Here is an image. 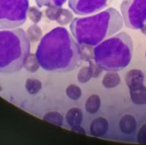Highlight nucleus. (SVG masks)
I'll list each match as a JSON object with an SVG mask.
<instances>
[{
  "label": "nucleus",
  "instance_id": "1",
  "mask_svg": "<svg viewBox=\"0 0 146 145\" xmlns=\"http://www.w3.org/2000/svg\"><path fill=\"white\" fill-rule=\"evenodd\" d=\"M78 44L65 28H54L42 37L36 49L40 67L47 72H72L81 59Z\"/></svg>",
  "mask_w": 146,
  "mask_h": 145
},
{
  "label": "nucleus",
  "instance_id": "2",
  "mask_svg": "<svg viewBox=\"0 0 146 145\" xmlns=\"http://www.w3.org/2000/svg\"><path fill=\"white\" fill-rule=\"evenodd\" d=\"M123 19L115 8H108L97 15L73 19L70 29L81 46H94L122 29Z\"/></svg>",
  "mask_w": 146,
  "mask_h": 145
},
{
  "label": "nucleus",
  "instance_id": "3",
  "mask_svg": "<svg viewBox=\"0 0 146 145\" xmlns=\"http://www.w3.org/2000/svg\"><path fill=\"white\" fill-rule=\"evenodd\" d=\"M30 55V40L22 28L0 30V72L13 73Z\"/></svg>",
  "mask_w": 146,
  "mask_h": 145
},
{
  "label": "nucleus",
  "instance_id": "4",
  "mask_svg": "<svg viewBox=\"0 0 146 145\" xmlns=\"http://www.w3.org/2000/svg\"><path fill=\"white\" fill-rule=\"evenodd\" d=\"M132 41L126 32H120L94 48L95 62L106 72H119L127 68L132 58Z\"/></svg>",
  "mask_w": 146,
  "mask_h": 145
},
{
  "label": "nucleus",
  "instance_id": "5",
  "mask_svg": "<svg viewBox=\"0 0 146 145\" xmlns=\"http://www.w3.org/2000/svg\"><path fill=\"white\" fill-rule=\"evenodd\" d=\"M29 0H0V29L20 27L26 21Z\"/></svg>",
  "mask_w": 146,
  "mask_h": 145
},
{
  "label": "nucleus",
  "instance_id": "6",
  "mask_svg": "<svg viewBox=\"0 0 146 145\" xmlns=\"http://www.w3.org/2000/svg\"><path fill=\"white\" fill-rule=\"evenodd\" d=\"M121 12L127 28L140 29L146 35V0H125Z\"/></svg>",
  "mask_w": 146,
  "mask_h": 145
},
{
  "label": "nucleus",
  "instance_id": "7",
  "mask_svg": "<svg viewBox=\"0 0 146 145\" xmlns=\"http://www.w3.org/2000/svg\"><path fill=\"white\" fill-rule=\"evenodd\" d=\"M111 0H68L69 7L80 16L89 15L103 10Z\"/></svg>",
  "mask_w": 146,
  "mask_h": 145
},
{
  "label": "nucleus",
  "instance_id": "8",
  "mask_svg": "<svg viewBox=\"0 0 146 145\" xmlns=\"http://www.w3.org/2000/svg\"><path fill=\"white\" fill-rule=\"evenodd\" d=\"M125 81L130 90L141 88L144 86V74L137 69L131 70L126 74Z\"/></svg>",
  "mask_w": 146,
  "mask_h": 145
},
{
  "label": "nucleus",
  "instance_id": "9",
  "mask_svg": "<svg viewBox=\"0 0 146 145\" xmlns=\"http://www.w3.org/2000/svg\"><path fill=\"white\" fill-rule=\"evenodd\" d=\"M109 128L108 121L104 118H97L90 125V134L93 136L102 137L107 132Z\"/></svg>",
  "mask_w": 146,
  "mask_h": 145
},
{
  "label": "nucleus",
  "instance_id": "10",
  "mask_svg": "<svg viewBox=\"0 0 146 145\" xmlns=\"http://www.w3.org/2000/svg\"><path fill=\"white\" fill-rule=\"evenodd\" d=\"M66 120L72 128L80 126L83 120V112L78 108H72L66 114Z\"/></svg>",
  "mask_w": 146,
  "mask_h": 145
},
{
  "label": "nucleus",
  "instance_id": "11",
  "mask_svg": "<svg viewBox=\"0 0 146 145\" xmlns=\"http://www.w3.org/2000/svg\"><path fill=\"white\" fill-rule=\"evenodd\" d=\"M119 128L123 133L127 135L133 133L136 129V121L135 118L129 114L122 117L119 121Z\"/></svg>",
  "mask_w": 146,
  "mask_h": 145
},
{
  "label": "nucleus",
  "instance_id": "12",
  "mask_svg": "<svg viewBox=\"0 0 146 145\" xmlns=\"http://www.w3.org/2000/svg\"><path fill=\"white\" fill-rule=\"evenodd\" d=\"M130 97L131 101L136 105L146 104V87L144 85L137 89L130 90Z\"/></svg>",
  "mask_w": 146,
  "mask_h": 145
},
{
  "label": "nucleus",
  "instance_id": "13",
  "mask_svg": "<svg viewBox=\"0 0 146 145\" xmlns=\"http://www.w3.org/2000/svg\"><path fill=\"white\" fill-rule=\"evenodd\" d=\"M121 83L119 75L115 72H108L102 79V84L105 88H113Z\"/></svg>",
  "mask_w": 146,
  "mask_h": 145
},
{
  "label": "nucleus",
  "instance_id": "14",
  "mask_svg": "<svg viewBox=\"0 0 146 145\" xmlns=\"http://www.w3.org/2000/svg\"><path fill=\"white\" fill-rule=\"evenodd\" d=\"M101 106V99L98 95H92L87 99L85 103V109L89 114H96Z\"/></svg>",
  "mask_w": 146,
  "mask_h": 145
},
{
  "label": "nucleus",
  "instance_id": "15",
  "mask_svg": "<svg viewBox=\"0 0 146 145\" xmlns=\"http://www.w3.org/2000/svg\"><path fill=\"white\" fill-rule=\"evenodd\" d=\"M43 119L58 126H61L63 124V116L57 111H50L49 113H46L44 115Z\"/></svg>",
  "mask_w": 146,
  "mask_h": 145
},
{
  "label": "nucleus",
  "instance_id": "16",
  "mask_svg": "<svg viewBox=\"0 0 146 145\" xmlns=\"http://www.w3.org/2000/svg\"><path fill=\"white\" fill-rule=\"evenodd\" d=\"M27 35L29 36V40L32 42H35L40 40L42 36V32L41 28L37 24H33L31 25L27 31Z\"/></svg>",
  "mask_w": 146,
  "mask_h": 145
},
{
  "label": "nucleus",
  "instance_id": "17",
  "mask_svg": "<svg viewBox=\"0 0 146 145\" xmlns=\"http://www.w3.org/2000/svg\"><path fill=\"white\" fill-rule=\"evenodd\" d=\"M72 20L73 15L70 11L67 10V9H60L56 21L59 24L65 25V24H69L71 21H72Z\"/></svg>",
  "mask_w": 146,
  "mask_h": 145
},
{
  "label": "nucleus",
  "instance_id": "18",
  "mask_svg": "<svg viewBox=\"0 0 146 145\" xmlns=\"http://www.w3.org/2000/svg\"><path fill=\"white\" fill-rule=\"evenodd\" d=\"M24 67L25 68L28 72H35L38 70L40 64L36 57V54H30L27 58L26 62L25 63Z\"/></svg>",
  "mask_w": 146,
  "mask_h": 145
},
{
  "label": "nucleus",
  "instance_id": "19",
  "mask_svg": "<svg viewBox=\"0 0 146 145\" xmlns=\"http://www.w3.org/2000/svg\"><path fill=\"white\" fill-rule=\"evenodd\" d=\"M66 94L68 97L73 101H76L80 98L82 95L81 89L76 84H70L68 88H66Z\"/></svg>",
  "mask_w": 146,
  "mask_h": 145
},
{
  "label": "nucleus",
  "instance_id": "20",
  "mask_svg": "<svg viewBox=\"0 0 146 145\" xmlns=\"http://www.w3.org/2000/svg\"><path fill=\"white\" fill-rule=\"evenodd\" d=\"M92 77H93V73L89 66L81 68L78 72L77 79L80 83H87Z\"/></svg>",
  "mask_w": 146,
  "mask_h": 145
},
{
  "label": "nucleus",
  "instance_id": "21",
  "mask_svg": "<svg viewBox=\"0 0 146 145\" xmlns=\"http://www.w3.org/2000/svg\"><path fill=\"white\" fill-rule=\"evenodd\" d=\"M27 91L31 94H35L40 91L42 88V83L37 79H27L26 83H25Z\"/></svg>",
  "mask_w": 146,
  "mask_h": 145
},
{
  "label": "nucleus",
  "instance_id": "22",
  "mask_svg": "<svg viewBox=\"0 0 146 145\" xmlns=\"http://www.w3.org/2000/svg\"><path fill=\"white\" fill-rule=\"evenodd\" d=\"M38 7H61L67 0H35Z\"/></svg>",
  "mask_w": 146,
  "mask_h": 145
},
{
  "label": "nucleus",
  "instance_id": "23",
  "mask_svg": "<svg viewBox=\"0 0 146 145\" xmlns=\"http://www.w3.org/2000/svg\"><path fill=\"white\" fill-rule=\"evenodd\" d=\"M28 15H29V19L35 24L38 23L39 21H41L42 17V11L38 10L35 7H32L30 8H29Z\"/></svg>",
  "mask_w": 146,
  "mask_h": 145
},
{
  "label": "nucleus",
  "instance_id": "24",
  "mask_svg": "<svg viewBox=\"0 0 146 145\" xmlns=\"http://www.w3.org/2000/svg\"><path fill=\"white\" fill-rule=\"evenodd\" d=\"M60 7H48L46 11V16L51 21H56L58 12L60 11Z\"/></svg>",
  "mask_w": 146,
  "mask_h": 145
},
{
  "label": "nucleus",
  "instance_id": "25",
  "mask_svg": "<svg viewBox=\"0 0 146 145\" xmlns=\"http://www.w3.org/2000/svg\"><path fill=\"white\" fill-rule=\"evenodd\" d=\"M89 67L91 68V71L93 73V77H98L99 75L102 73V68L96 63V62H89Z\"/></svg>",
  "mask_w": 146,
  "mask_h": 145
},
{
  "label": "nucleus",
  "instance_id": "26",
  "mask_svg": "<svg viewBox=\"0 0 146 145\" xmlns=\"http://www.w3.org/2000/svg\"><path fill=\"white\" fill-rule=\"evenodd\" d=\"M73 131H76V132H78V133H80V134H84V135H85L86 133H85V131H84V130L82 128V127H80V126H77V127H74L72 129Z\"/></svg>",
  "mask_w": 146,
  "mask_h": 145
},
{
  "label": "nucleus",
  "instance_id": "27",
  "mask_svg": "<svg viewBox=\"0 0 146 145\" xmlns=\"http://www.w3.org/2000/svg\"><path fill=\"white\" fill-rule=\"evenodd\" d=\"M145 58H146V52H145Z\"/></svg>",
  "mask_w": 146,
  "mask_h": 145
}]
</instances>
